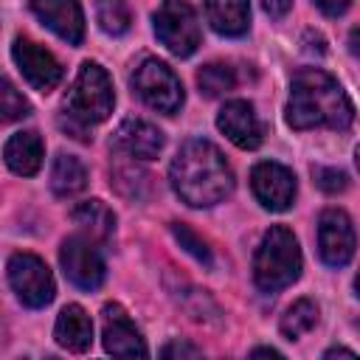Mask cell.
I'll return each instance as SVG.
<instances>
[{"label": "cell", "instance_id": "6da1fadb", "mask_svg": "<svg viewBox=\"0 0 360 360\" xmlns=\"http://www.w3.org/2000/svg\"><path fill=\"white\" fill-rule=\"evenodd\" d=\"M169 180L174 194L191 208H208L222 202L233 191V172L225 155L202 138L186 141L172 160Z\"/></svg>", "mask_w": 360, "mask_h": 360}, {"label": "cell", "instance_id": "d6a6232c", "mask_svg": "<svg viewBox=\"0 0 360 360\" xmlns=\"http://www.w3.org/2000/svg\"><path fill=\"white\" fill-rule=\"evenodd\" d=\"M349 51L360 59V25H357V28H352V34H349Z\"/></svg>", "mask_w": 360, "mask_h": 360}, {"label": "cell", "instance_id": "7c38bea8", "mask_svg": "<svg viewBox=\"0 0 360 360\" xmlns=\"http://www.w3.org/2000/svg\"><path fill=\"white\" fill-rule=\"evenodd\" d=\"M101 340L115 357H146L149 349L121 304H104L101 309Z\"/></svg>", "mask_w": 360, "mask_h": 360}, {"label": "cell", "instance_id": "ac0fdd59", "mask_svg": "<svg viewBox=\"0 0 360 360\" xmlns=\"http://www.w3.org/2000/svg\"><path fill=\"white\" fill-rule=\"evenodd\" d=\"M205 20L217 34L239 37L248 31L250 22V3L248 0H202Z\"/></svg>", "mask_w": 360, "mask_h": 360}, {"label": "cell", "instance_id": "5b68a950", "mask_svg": "<svg viewBox=\"0 0 360 360\" xmlns=\"http://www.w3.org/2000/svg\"><path fill=\"white\" fill-rule=\"evenodd\" d=\"M155 34L163 48L180 59L191 56L200 45V22L188 0H163L152 17Z\"/></svg>", "mask_w": 360, "mask_h": 360}, {"label": "cell", "instance_id": "4316f807", "mask_svg": "<svg viewBox=\"0 0 360 360\" xmlns=\"http://www.w3.org/2000/svg\"><path fill=\"white\" fill-rule=\"evenodd\" d=\"M172 233H174V239L180 242V248H186L197 262H202V264L211 267V250H208V245H205L188 225H183V222H172Z\"/></svg>", "mask_w": 360, "mask_h": 360}, {"label": "cell", "instance_id": "d590c367", "mask_svg": "<svg viewBox=\"0 0 360 360\" xmlns=\"http://www.w3.org/2000/svg\"><path fill=\"white\" fill-rule=\"evenodd\" d=\"M354 163H357V172H360V146L354 149Z\"/></svg>", "mask_w": 360, "mask_h": 360}, {"label": "cell", "instance_id": "f1b7e54d", "mask_svg": "<svg viewBox=\"0 0 360 360\" xmlns=\"http://www.w3.org/2000/svg\"><path fill=\"white\" fill-rule=\"evenodd\" d=\"M200 354H202V349H197L186 340H172L160 349V357H200Z\"/></svg>", "mask_w": 360, "mask_h": 360}, {"label": "cell", "instance_id": "ba28073f", "mask_svg": "<svg viewBox=\"0 0 360 360\" xmlns=\"http://www.w3.org/2000/svg\"><path fill=\"white\" fill-rule=\"evenodd\" d=\"M59 262H62V270H65L68 281H73L82 290H96L104 281V259H101L96 242L84 233L68 236L62 242Z\"/></svg>", "mask_w": 360, "mask_h": 360}, {"label": "cell", "instance_id": "4fadbf2b", "mask_svg": "<svg viewBox=\"0 0 360 360\" xmlns=\"http://www.w3.org/2000/svg\"><path fill=\"white\" fill-rule=\"evenodd\" d=\"M217 127L239 149H256L262 143V138H264L262 121L256 118L253 107L248 101H242V98H233V101L222 104V110L217 115Z\"/></svg>", "mask_w": 360, "mask_h": 360}, {"label": "cell", "instance_id": "4dcf8cb0", "mask_svg": "<svg viewBox=\"0 0 360 360\" xmlns=\"http://www.w3.org/2000/svg\"><path fill=\"white\" fill-rule=\"evenodd\" d=\"M326 17H340V14H346V8L352 6V0H312Z\"/></svg>", "mask_w": 360, "mask_h": 360}, {"label": "cell", "instance_id": "5bb4252c", "mask_svg": "<svg viewBox=\"0 0 360 360\" xmlns=\"http://www.w3.org/2000/svg\"><path fill=\"white\" fill-rule=\"evenodd\" d=\"M31 11L48 25L59 39L79 45L84 37V14L79 0H31Z\"/></svg>", "mask_w": 360, "mask_h": 360}, {"label": "cell", "instance_id": "8992f818", "mask_svg": "<svg viewBox=\"0 0 360 360\" xmlns=\"http://www.w3.org/2000/svg\"><path fill=\"white\" fill-rule=\"evenodd\" d=\"M132 90L163 115H174L183 107V84L174 70L160 59H143L132 73Z\"/></svg>", "mask_w": 360, "mask_h": 360}, {"label": "cell", "instance_id": "30bf717a", "mask_svg": "<svg viewBox=\"0 0 360 360\" xmlns=\"http://www.w3.org/2000/svg\"><path fill=\"white\" fill-rule=\"evenodd\" d=\"M11 56H14L20 73L25 76V82H28L31 87L48 93V90H53V87L59 84V79H62V65H59V59H56L48 48H42L39 42H34V39H28V37H17L14 45H11Z\"/></svg>", "mask_w": 360, "mask_h": 360}, {"label": "cell", "instance_id": "e0dca14e", "mask_svg": "<svg viewBox=\"0 0 360 360\" xmlns=\"http://www.w3.org/2000/svg\"><path fill=\"white\" fill-rule=\"evenodd\" d=\"M53 338L68 352H76V354L87 352L90 343H93V321H90V315L79 304H68L56 318Z\"/></svg>", "mask_w": 360, "mask_h": 360}, {"label": "cell", "instance_id": "8fae6325", "mask_svg": "<svg viewBox=\"0 0 360 360\" xmlns=\"http://www.w3.org/2000/svg\"><path fill=\"white\" fill-rule=\"evenodd\" d=\"M250 188L256 194V200L270 208V211H287L295 200V174L276 163V160H262L253 166L250 172Z\"/></svg>", "mask_w": 360, "mask_h": 360}, {"label": "cell", "instance_id": "2e32d148", "mask_svg": "<svg viewBox=\"0 0 360 360\" xmlns=\"http://www.w3.org/2000/svg\"><path fill=\"white\" fill-rule=\"evenodd\" d=\"M3 158L8 163V169L14 174H22V177H31L39 172L42 166V158H45V143L37 132H14L6 146H3Z\"/></svg>", "mask_w": 360, "mask_h": 360}, {"label": "cell", "instance_id": "484cf974", "mask_svg": "<svg viewBox=\"0 0 360 360\" xmlns=\"http://www.w3.org/2000/svg\"><path fill=\"white\" fill-rule=\"evenodd\" d=\"M0 112H3V121H17V118L31 115V104L22 98V93L6 76L0 82Z\"/></svg>", "mask_w": 360, "mask_h": 360}, {"label": "cell", "instance_id": "ffe728a7", "mask_svg": "<svg viewBox=\"0 0 360 360\" xmlns=\"http://www.w3.org/2000/svg\"><path fill=\"white\" fill-rule=\"evenodd\" d=\"M87 186V169L73 155H56L51 169V191L56 197H73Z\"/></svg>", "mask_w": 360, "mask_h": 360}, {"label": "cell", "instance_id": "44dd1931", "mask_svg": "<svg viewBox=\"0 0 360 360\" xmlns=\"http://www.w3.org/2000/svg\"><path fill=\"white\" fill-rule=\"evenodd\" d=\"M149 174L135 163H115L110 172L112 188L127 200H143L149 194Z\"/></svg>", "mask_w": 360, "mask_h": 360}, {"label": "cell", "instance_id": "d6986e66", "mask_svg": "<svg viewBox=\"0 0 360 360\" xmlns=\"http://www.w3.org/2000/svg\"><path fill=\"white\" fill-rule=\"evenodd\" d=\"M70 219L79 225V231L84 236H90L93 242H110L115 233V214L101 202V200H87L79 202L70 211Z\"/></svg>", "mask_w": 360, "mask_h": 360}, {"label": "cell", "instance_id": "e575fe53", "mask_svg": "<svg viewBox=\"0 0 360 360\" xmlns=\"http://www.w3.org/2000/svg\"><path fill=\"white\" fill-rule=\"evenodd\" d=\"M338 354H346V357H357L352 349H340V346H335V349H326V352H323V357H338Z\"/></svg>", "mask_w": 360, "mask_h": 360}, {"label": "cell", "instance_id": "7402d4cb", "mask_svg": "<svg viewBox=\"0 0 360 360\" xmlns=\"http://www.w3.org/2000/svg\"><path fill=\"white\" fill-rule=\"evenodd\" d=\"M318 323V304L309 298H298L284 315H281V335L287 340H298Z\"/></svg>", "mask_w": 360, "mask_h": 360}, {"label": "cell", "instance_id": "603a6c76", "mask_svg": "<svg viewBox=\"0 0 360 360\" xmlns=\"http://www.w3.org/2000/svg\"><path fill=\"white\" fill-rule=\"evenodd\" d=\"M172 295L186 309V315H191L194 321H200V323H219V307L205 295V290L183 284V290H177Z\"/></svg>", "mask_w": 360, "mask_h": 360}, {"label": "cell", "instance_id": "3957f363", "mask_svg": "<svg viewBox=\"0 0 360 360\" xmlns=\"http://www.w3.org/2000/svg\"><path fill=\"white\" fill-rule=\"evenodd\" d=\"M112 104H115V93L107 70L96 62H84L65 98V112L59 115V127L76 141H90V127L101 124L112 112Z\"/></svg>", "mask_w": 360, "mask_h": 360}, {"label": "cell", "instance_id": "1f68e13d", "mask_svg": "<svg viewBox=\"0 0 360 360\" xmlns=\"http://www.w3.org/2000/svg\"><path fill=\"white\" fill-rule=\"evenodd\" d=\"M262 6L270 17H284L292 8V0H262Z\"/></svg>", "mask_w": 360, "mask_h": 360}, {"label": "cell", "instance_id": "836d02e7", "mask_svg": "<svg viewBox=\"0 0 360 360\" xmlns=\"http://www.w3.org/2000/svg\"><path fill=\"white\" fill-rule=\"evenodd\" d=\"M250 354H253V357H262V354H264V357H281V352H276V349H270V346H262V349H253Z\"/></svg>", "mask_w": 360, "mask_h": 360}, {"label": "cell", "instance_id": "52a82bcc", "mask_svg": "<svg viewBox=\"0 0 360 360\" xmlns=\"http://www.w3.org/2000/svg\"><path fill=\"white\" fill-rule=\"evenodd\" d=\"M8 284L17 298L31 309L48 307L56 292L48 264L34 253H14L8 259Z\"/></svg>", "mask_w": 360, "mask_h": 360}, {"label": "cell", "instance_id": "d4e9b609", "mask_svg": "<svg viewBox=\"0 0 360 360\" xmlns=\"http://www.w3.org/2000/svg\"><path fill=\"white\" fill-rule=\"evenodd\" d=\"M197 84L208 98H217V96L233 90L236 76H233V68H228L225 62H211L197 70Z\"/></svg>", "mask_w": 360, "mask_h": 360}, {"label": "cell", "instance_id": "cb8c5ba5", "mask_svg": "<svg viewBox=\"0 0 360 360\" xmlns=\"http://www.w3.org/2000/svg\"><path fill=\"white\" fill-rule=\"evenodd\" d=\"M96 20H98L101 31L110 37L127 34L129 22H132L129 0H96Z\"/></svg>", "mask_w": 360, "mask_h": 360}, {"label": "cell", "instance_id": "8d00e7d4", "mask_svg": "<svg viewBox=\"0 0 360 360\" xmlns=\"http://www.w3.org/2000/svg\"><path fill=\"white\" fill-rule=\"evenodd\" d=\"M354 290H357V295H360V273H357V278H354Z\"/></svg>", "mask_w": 360, "mask_h": 360}, {"label": "cell", "instance_id": "f546056e", "mask_svg": "<svg viewBox=\"0 0 360 360\" xmlns=\"http://www.w3.org/2000/svg\"><path fill=\"white\" fill-rule=\"evenodd\" d=\"M301 42H304V53H315V56H323L326 53V39L318 31H307Z\"/></svg>", "mask_w": 360, "mask_h": 360}, {"label": "cell", "instance_id": "277c9868", "mask_svg": "<svg viewBox=\"0 0 360 360\" xmlns=\"http://www.w3.org/2000/svg\"><path fill=\"white\" fill-rule=\"evenodd\" d=\"M301 276V248L290 228L273 225L253 256V281L264 292H278L298 281Z\"/></svg>", "mask_w": 360, "mask_h": 360}, {"label": "cell", "instance_id": "9a60e30c", "mask_svg": "<svg viewBox=\"0 0 360 360\" xmlns=\"http://www.w3.org/2000/svg\"><path fill=\"white\" fill-rule=\"evenodd\" d=\"M112 146L127 158L152 160L163 149V132L143 118H127L112 132Z\"/></svg>", "mask_w": 360, "mask_h": 360}, {"label": "cell", "instance_id": "83f0119b", "mask_svg": "<svg viewBox=\"0 0 360 360\" xmlns=\"http://www.w3.org/2000/svg\"><path fill=\"white\" fill-rule=\"evenodd\" d=\"M312 177H315V186L326 194H340L349 186L346 172H340L335 166H312Z\"/></svg>", "mask_w": 360, "mask_h": 360}, {"label": "cell", "instance_id": "7a4b0ae2", "mask_svg": "<svg viewBox=\"0 0 360 360\" xmlns=\"http://www.w3.org/2000/svg\"><path fill=\"white\" fill-rule=\"evenodd\" d=\"M354 121V107L338 79L318 68H301L290 82L287 124L292 129H349Z\"/></svg>", "mask_w": 360, "mask_h": 360}, {"label": "cell", "instance_id": "9c48e42d", "mask_svg": "<svg viewBox=\"0 0 360 360\" xmlns=\"http://www.w3.org/2000/svg\"><path fill=\"white\" fill-rule=\"evenodd\" d=\"M354 245H357V236H354V225H352L349 214L340 208H326L318 219L321 259L329 267H343L354 256Z\"/></svg>", "mask_w": 360, "mask_h": 360}]
</instances>
